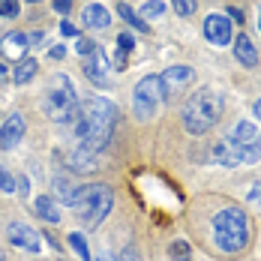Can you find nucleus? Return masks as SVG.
<instances>
[{
  "instance_id": "22",
  "label": "nucleus",
  "mask_w": 261,
  "mask_h": 261,
  "mask_svg": "<svg viewBox=\"0 0 261 261\" xmlns=\"http://www.w3.org/2000/svg\"><path fill=\"white\" fill-rule=\"evenodd\" d=\"M69 240V246H72V252L79 255L81 261H90V249H87V240H84V234H79V231H72V234L66 237Z\"/></svg>"
},
{
  "instance_id": "31",
  "label": "nucleus",
  "mask_w": 261,
  "mask_h": 261,
  "mask_svg": "<svg viewBox=\"0 0 261 261\" xmlns=\"http://www.w3.org/2000/svg\"><path fill=\"white\" fill-rule=\"evenodd\" d=\"M60 33H63V36H79V27L69 24V21H60Z\"/></svg>"
},
{
  "instance_id": "30",
  "label": "nucleus",
  "mask_w": 261,
  "mask_h": 261,
  "mask_svg": "<svg viewBox=\"0 0 261 261\" xmlns=\"http://www.w3.org/2000/svg\"><path fill=\"white\" fill-rule=\"evenodd\" d=\"M249 204H252V207H261V183H255V186L249 189Z\"/></svg>"
},
{
  "instance_id": "26",
  "label": "nucleus",
  "mask_w": 261,
  "mask_h": 261,
  "mask_svg": "<svg viewBox=\"0 0 261 261\" xmlns=\"http://www.w3.org/2000/svg\"><path fill=\"white\" fill-rule=\"evenodd\" d=\"M0 192H18V180L6 168H0Z\"/></svg>"
},
{
  "instance_id": "32",
  "label": "nucleus",
  "mask_w": 261,
  "mask_h": 261,
  "mask_svg": "<svg viewBox=\"0 0 261 261\" xmlns=\"http://www.w3.org/2000/svg\"><path fill=\"white\" fill-rule=\"evenodd\" d=\"M54 9L57 12H69L72 9V0H54Z\"/></svg>"
},
{
  "instance_id": "5",
  "label": "nucleus",
  "mask_w": 261,
  "mask_h": 261,
  "mask_svg": "<svg viewBox=\"0 0 261 261\" xmlns=\"http://www.w3.org/2000/svg\"><path fill=\"white\" fill-rule=\"evenodd\" d=\"M111 204H114L111 186H105V183H90V186H81L79 189L72 207L79 210L81 222H84L87 228H96L105 216L111 213Z\"/></svg>"
},
{
  "instance_id": "9",
  "label": "nucleus",
  "mask_w": 261,
  "mask_h": 261,
  "mask_svg": "<svg viewBox=\"0 0 261 261\" xmlns=\"http://www.w3.org/2000/svg\"><path fill=\"white\" fill-rule=\"evenodd\" d=\"M6 237H9L18 249H27V252H39V249H42V240H39V234H36L30 225H24V222H9Z\"/></svg>"
},
{
  "instance_id": "20",
  "label": "nucleus",
  "mask_w": 261,
  "mask_h": 261,
  "mask_svg": "<svg viewBox=\"0 0 261 261\" xmlns=\"http://www.w3.org/2000/svg\"><path fill=\"white\" fill-rule=\"evenodd\" d=\"M54 189H57V198H60L63 204H69V207L75 204V195H79V189L66 180V177H57V180H54Z\"/></svg>"
},
{
  "instance_id": "34",
  "label": "nucleus",
  "mask_w": 261,
  "mask_h": 261,
  "mask_svg": "<svg viewBox=\"0 0 261 261\" xmlns=\"http://www.w3.org/2000/svg\"><path fill=\"white\" fill-rule=\"evenodd\" d=\"M18 192L27 198V192H30V180H27V177H21V180H18Z\"/></svg>"
},
{
  "instance_id": "25",
  "label": "nucleus",
  "mask_w": 261,
  "mask_h": 261,
  "mask_svg": "<svg viewBox=\"0 0 261 261\" xmlns=\"http://www.w3.org/2000/svg\"><path fill=\"white\" fill-rule=\"evenodd\" d=\"M168 252L177 261H189V243H186V240H174V243L168 246Z\"/></svg>"
},
{
  "instance_id": "28",
  "label": "nucleus",
  "mask_w": 261,
  "mask_h": 261,
  "mask_svg": "<svg viewBox=\"0 0 261 261\" xmlns=\"http://www.w3.org/2000/svg\"><path fill=\"white\" fill-rule=\"evenodd\" d=\"M0 15L3 18H15L18 15V0H0Z\"/></svg>"
},
{
  "instance_id": "19",
  "label": "nucleus",
  "mask_w": 261,
  "mask_h": 261,
  "mask_svg": "<svg viewBox=\"0 0 261 261\" xmlns=\"http://www.w3.org/2000/svg\"><path fill=\"white\" fill-rule=\"evenodd\" d=\"M36 60H30V57H24L18 66H15V72H12V81L15 84H27V81H33V75H36Z\"/></svg>"
},
{
  "instance_id": "27",
  "label": "nucleus",
  "mask_w": 261,
  "mask_h": 261,
  "mask_svg": "<svg viewBox=\"0 0 261 261\" xmlns=\"http://www.w3.org/2000/svg\"><path fill=\"white\" fill-rule=\"evenodd\" d=\"M171 6H174V12H177L180 18H189V15L195 12V0H171Z\"/></svg>"
},
{
  "instance_id": "4",
  "label": "nucleus",
  "mask_w": 261,
  "mask_h": 261,
  "mask_svg": "<svg viewBox=\"0 0 261 261\" xmlns=\"http://www.w3.org/2000/svg\"><path fill=\"white\" fill-rule=\"evenodd\" d=\"M42 111L51 117L54 123H69L79 117V93H75V84L69 75L57 72L48 87H45V96H42Z\"/></svg>"
},
{
  "instance_id": "1",
  "label": "nucleus",
  "mask_w": 261,
  "mask_h": 261,
  "mask_svg": "<svg viewBox=\"0 0 261 261\" xmlns=\"http://www.w3.org/2000/svg\"><path fill=\"white\" fill-rule=\"evenodd\" d=\"M75 123V138H79V147L90 150V153H99L108 147L114 126H117V105L108 102L105 96H87L79 102V117L72 120Z\"/></svg>"
},
{
  "instance_id": "29",
  "label": "nucleus",
  "mask_w": 261,
  "mask_h": 261,
  "mask_svg": "<svg viewBox=\"0 0 261 261\" xmlns=\"http://www.w3.org/2000/svg\"><path fill=\"white\" fill-rule=\"evenodd\" d=\"M96 48H99V45H93L90 39H79V42H75V51H79V54H84V57H87V54H93Z\"/></svg>"
},
{
  "instance_id": "2",
  "label": "nucleus",
  "mask_w": 261,
  "mask_h": 261,
  "mask_svg": "<svg viewBox=\"0 0 261 261\" xmlns=\"http://www.w3.org/2000/svg\"><path fill=\"white\" fill-rule=\"evenodd\" d=\"M222 93H216V90H198V93H192L186 102H183V126L192 132V135H204L216 126V120L222 117Z\"/></svg>"
},
{
  "instance_id": "13",
  "label": "nucleus",
  "mask_w": 261,
  "mask_h": 261,
  "mask_svg": "<svg viewBox=\"0 0 261 261\" xmlns=\"http://www.w3.org/2000/svg\"><path fill=\"white\" fill-rule=\"evenodd\" d=\"M81 21L90 30H105V27L111 24V15H108V9H105L102 3H90V6H84Z\"/></svg>"
},
{
  "instance_id": "33",
  "label": "nucleus",
  "mask_w": 261,
  "mask_h": 261,
  "mask_svg": "<svg viewBox=\"0 0 261 261\" xmlns=\"http://www.w3.org/2000/svg\"><path fill=\"white\" fill-rule=\"evenodd\" d=\"M120 261H138V255H135V249H123V252H120Z\"/></svg>"
},
{
  "instance_id": "36",
  "label": "nucleus",
  "mask_w": 261,
  "mask_h": 261,
  "mask_svg": "<svg viewBox=\"0 0 261 261\" xmlns=\"http://www.w3.org/2000/svg\"><path fill=\"white\" fill-rule=\"evenodd\" d=\"M63 54H66V51H63V45H54V48H51V57H54V60H60Z\"/></svg>"
},
{
  "instance_id": "11",
  "label": "nucleus",
  "mask_w": 261,
  "mask_h": 261,
  "mask_svg": "<svg viewBox=\"0 0 261 261\" xmlns=\"http://www.w3.org/2000/svg\"><path fill=\"white\" fill-rule=\"evenodd\" d=\"M27 48H30V36L27 33H21V30H15V33H6L3 36V42H0V51H3V57H9V60H24Z\"/></svg>"
},
{
  "instance_id": "35",
  "label": "nucleus",
  "mask_w": 261,
  "mask_h": 261,
  "mask_svg": "<svg viewBox=\"0 0 261 261\" xmlns=\"http://www.w3.org/2000/svg\"><path fill=\"white\" fill-rule=\"evenodd\" d=\"M228 15H231V18H234V21H243V12H240V9H237V6H231V9H228Z\"/></svg>"
},
{
  "instance_id": "15",
  "label": "nucleus",
  "mask_w": 261,
  "mask_h": 261,
  "mask_svg": "<svg viewBox=\"0 0 261 261\" xmlns=\"http://www.w3.org/2000/svg\"><path fill=\"white\" fill-rule=\"evenodd\" d=\"M234 57L243 63V66H258V51H255V45H252V39L249 36H237L234 42Z\"/></svg>"
},
{
  "instance_id": "17",
  "label": "nucleus",
  "mask_w": 261,
  "mask_h": 261,
  "mask_svg": "<svg viewBox=\"0 0 261 261\" xmlns=\"http://www.w3.org/2000/svg\"><path fill=\"white\" fill-rule=\"evenodd\" d=\"M228 138H234L237 144H255V138H258V129H255L249 120H237Z\"/></svg>"
},
{
  "instance_id": "18",
  "label": "nucleus",
  "mask_w": 261,
  "mask_h": 261,
  "mask_svg": "<svg viewBox=\"0 0 261 261\" xmlns=\"http://www.w3.org/2000/svg\"><path fill=\"white\" fill-rule=\"evenodd\" d=\"M36 216H39V219H45V222H60L57 201L48 198V195H39V198H36Z\"/></svg>"
},
{
  "instance_id": "38",
  "label": "nucleus",
  "mask_w": 261,
  "mask_h": 261,
  "mask_svg": "<svg viewBox=\"0 0 261 261\" xmlns=\"http://www.w3.org/2000/svg\"><path fill=\"white\" fill-rule=\"evenodd\" d=\"M96 261H111V258H108V255H99V258H96Z\"/></svg>"
},
{
  "instance_id": "8",
  "label": "nucleus",
  "mask_w": 261,
  "mask_h": 261,
  "mask_svg": "<svg viewBox=\"0 0 261 261\" xmlns=\"http://www.w3.org/2000/svg\"><path fill=\"white\" fill-rule=\"evenodd\" d=\"M204 36H207L216 48L231 45V21H228L225 15H216V12L207 15V18H204Z\"/></svg>"
},
{
  "instance_id": "14",
  "label": "nucleus",
  "mask_w": 261,
  "mask_h": 261,
  "mask_svg": "<svg viewBox=\"0 0 261 261\" xmlns=\"http://www.w3.org/2000/svg\"><path fill=\"white\" fill-rule=\"evenodd\" d=\"M192 79H195L192 66H168V69H165V75H162V81H165V90H168V93H171V90H177V87H186Z\"/></svg>"
},
{
  "instance_id": "16",
  "label": "nucleus",
  "mask_w": 261,
  "mask_h": 261,
  "mask_svg": "<svg viewBox=\"0 0 261 261\" xmlns=\"http://www.w3.org/2000/svg\"><path fill=\"white\" fill-rule=\"evenodd\" d=\"M96 165V153H90V150H84V147H75L72 153H69V168L72 171H90Z\"/></svg>"
},
{
  "instance_id": "6",
  "label": "nucleus",
  "mask_w": 261,
  "mask_h": 261,
  "mask_svg": "<svg viewBox=\"0 0 261 261\" xmlns=\"http://www.w3.org/2000/svg\"><path fill=\"white\" fill-rule=\"evenodd\" d=\"M165 99H168V90H165L162 75H144L132 90V111L138 120H150L156 117V108Z\"/></svg>"
},
{
  "instance_id": "10",
  "label": "nucleus",
  "mask_w": 261,
  "mask_h": 261,
  "mask_svg": "<svg viewBox=\"0 0 261 261\" xmlns=\"http://www.w3.org/2000/svg\"><path fill=\"white\" fill-rule=\"evenodd\" d=\"M84 75L93 81L96 87H108L111 79H108V60H105L102 48H96L93 54H87V60H84Z\"/></svg>"
},
{
  "instance_id": "37",
  "label": "nucleus",
  "mask_w": 261,
  "mask_h": 261,
  "mask_svg": "<svg viewBox=\"0 0 261 261\" xmlns=\"http://www.w3.org/2000/svg\"><path fill=\"white\" fill-rule=\"evenodd\" d=\"M252 111H255V117L261 120V99H255V105H252Z\"/></svg>"
},
{
  "instance_id": "23",
  "label": "nucleus",
  "mask_w": 261,
  "mask_h": 261,
  "mask_svg": "<svg viewBox=\"0 0 261 261\" xmlns=\"http://www.w3.org/2000/svg\"><path fill=\"white\" fill-rule=\"evenodd\" d=\"M117 12H120V18H123V21H129V24L135 27V30H144V33H147V24H144V18L132 12L129 3H120V6H117Z\"/></svg>"
},
{
  "instance_id": "12",
  "label": "nucleus",
  "mask_w": 261,
  "mask_h": 261,
  "mask_svg": "<svg viewBox=\"0 0 261 261\" xmlns=\"http://www.w3.org/2000/svg\"><path fill=\"white\" fill-rule=\"evenodd\" d=\"M21 138H24V117H21V114L6 117V123L0 126V147H3V150H12Z\"/></svg>"
},
{
  "instance_id": "41",
  "label": "nucleus",
  "mask_w": 261,
  "mask_h": 261,
  "mask_svg": "<svg viewBox=\"0 0 261 261\" xmlns=\"http://www.w3.org/2000/svg\"><path fill=\"white\" fill-rule=\"evenodd\" d=\"M33 3H36V0H33Z\"/></svg>"
},
{
  "instance_id": "21",
  "label": "nucleus",
  "mask_w": 261,
  "mask_h": 261,
  "mask_svg": "<svg viewBox=\"0 0 261 261\" xmlns=\"http://www.w3.org/2000/svg\"><path fill=\"white\" fill-rule=\"evenodd\" d=\"M132 48H135V39H132L129 33H120L117 36V69L126 66V57H129Z\"/></svg>"
},
{
  "instance_id": "24",
  "label": "nucleus",
  "mask_w": 261,
  "mask_h": 261,
  "mask_svg": "<svg viewBox=\"0 0 261 261\" xmlns=\"http://www.w3.org/2000/svg\"><path fill=\"white\" fill-rule=\"evenodd\" d=\"M162 12H165V0H147L141 6V18H156Z\"/></svg>"
},
{
  "instance_id": "7",
  "label": "nucleus",
  "mask_w": 261,
  "mask_h": 261,
  "mask_svg": "<svg viewBox=\"0 0 261 261\" xmlns=\"http://www.w3.org/2000/svg\"><path fill=\"white\" fill-rule=\"evenodd\" d=\"M213 159L225 168H240V165H252L261 159V135L255 144H237L234 138H219L213 144Z\"/></svg>"
},
{
  "instance_id": "40",
  "label": "nucleus",
  "mask_w": 261,
  "mask_h": 261,
  "mask_svg": "<svg viewBox=\"0 0 261 261\" xmlns=\"http://www.w3.org/2000/svg\"><path fill=\"white\" fill-rule=\"evenodd\" d=\"M258 30H261V18H258Z\"/></svg>"
},
{
  "instance_id": "3",
  "label": "nucleus",
  "mask_w": 261,
  "mask_h": 261,
  "mask_svg": "<svg viewBox=\"0 0 261 261\" xmlns=\"http://www.w3.org/2000/svg\"><path fill=\"white\" fill-rule=\"evenodd\" d=\"M213 240L225 255H237L249 243V219L237 207H225L213 216Z\"/></svg>"
},
{
  "instance_id": "39",
  "label": "nucleus",
  "mask_w": 261,
  "mask_h": 261,
  "mask_svg": "<svg viewBox=\"0 0 261 261\" xmlns=\"http://www.w3.org/2000/svg\"><path fill=\"white\" fill-rule=\"evenodd\" d=\"M3 72H6V66H3V63H0V75H3Z\"/></svg>"
}]
</instances>
